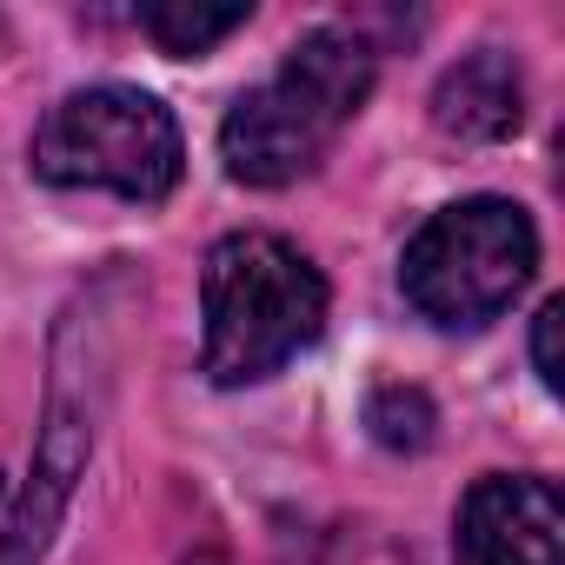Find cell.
I'll use <instances>...</instances> for the list:
<instances>
[{"instance_id":"obj_1","label":"cell","mask_w":565,"mask_h":565,"mask_svg":"<svg viewBox=\"0 0 565 565\" xmlns=\"http://www.w3.org/2000/svg\"><path fill=\"white\" fill-rule=\"evenodd\" d=\"M380 74L373 41L347 34V28H313L279 74H266L259 87H246L220 127V160L239 186H287L300 173H313L333 140L347 134V120L366 107Z\"/></svg>"},{"instance_id":"obj_3","label":"cell","mask_w":565,"mask_h":565,"mask_svg":"<svg viewBox=\"0 0 565 565\" xmlns=\"http://www.w3.org/2000/svg\"><path fill=\"white\" fill-rule=\"evenodd\" d=\"M532 266H539V233H532L525 206L479 193V200L433 213L413 233V246L399 259V287L433 327L472 333L525 294Z\"/></svg>"},{"instance_id":"obj_10","label":"cell","mask_w":565,"mask_h":565,"mask_svg":"<svg viewBox=\"0 0 565 565\" xmlns=\"http://www.w3.org/2000/svg\"><path fill=\"white\" fill-rule=\"evenodd\" d=\"M0 565H34L21 552V532H14V499H8V479H0Z\"/></svg>"},{"instance_id":"obj_4","label":"cell","mask_w":565,"mask_h":565,"mask_svg":"<svg viewBox=\"0 0 565 565\" xmlns=\"http://www.w3.org/2000/svg\"><path fill=\"white\" fill-rule=\"evenodd\" d=\"M180 127L140 87H81L34 134L47 186H107L120 200H167L180 186Z\"/></svg>"},{"instance_id":"obj_11","label":"cell","mask_w":565,"mask_h":565,"mask_svg":"<svg viewBox=\"0 0 565 565\" xmlns=\"http://www.w3.org/2000/svg\"><path fill=\"white\" fill-rule=\"evenodd\" d=\"M186 565H226V558H213V552H200V558H186Z\"/></svg>"},{"instance_id":"obj_8","label":"cell","mask_w":565,"mask_h":565,"mask_svg":"<svg viewBox=\"0 0 565 565\" xmlns=\"http://www.w3.org/2000/svg\"><path fill=\"white\" fill-rule=\"evenodd\" d=\"M366 426L380 433V446L393 452H419L433 439V399L419 386H380L373 406H366Z\"/></svg>"},{"instance_id":"obj_2","label":"cell","mask_w":565,"mask_h":565,"mask_svg":"<svg viewBox=\"0 0 565 565\" xmlns=\"http://www.w3.org/2000/svg\"><path fill=\"white\" fill-rule=\"evenodd\" d=\"M206 307V380L253 386L307 353L327 327V279L320 266L279 233H226L200 273Z\"/></svg>"},{"instance_id":"obj_5","label":"cell","mask_w":565,"mask_h":565,"mask_svg":"<svg viewBox=\"0 0 565 565\" xmlns=\"http://www.w3.org/2000/svg\"><path fill=\"white\" fill-rule=\"evenodd\" d=\"M459 565H565V505L539 472H492L459 505Z\"/></svg>"},{"instance_id":"obj_6","label":"cell","mask_w":565,"mask_h":565,"mask_svg":"<svg viewBox=\"0 0 565 565\" xmlns=\"http://www.w3.org/2000/svg\"><path fill=\"white\" fill-rule=\"evenodd\" d=\"M519 114H525V87H519L512 54H499V47L466 54L433 87V127L452 140H505V134H519Z\"/></svg>"},{"instance_id":"obj_9","label":"cell","mask_w":565,"mask_h":565,"mask_svg":"<svg viewBox=\"0 0 565 565\" xmlns=\"http://www.w3.org/2000/svg\"><path fill=\"white\" fill-rule=\"evenodd\" d=\"M558 327H565V300H545V307H539V327H532V360H539L545 393L565 386V366H558Z\"/></svg>"},{"instance_id":"obj_7","label":"cell","mask_w":565,"mask_h":565,"mask_svg":"<svg viewBox=\"0 0 565 565\" xmlns=\"http://www.w3.org/2000/svg\"><path fill=\"white\" fill-rule=\"evenodd\" d=\"M253 21V8H200V0H160V8H140V28L160 41V54L173 61H200L213 54L226 34H239Z\"/></svg>"}]
</instances>
